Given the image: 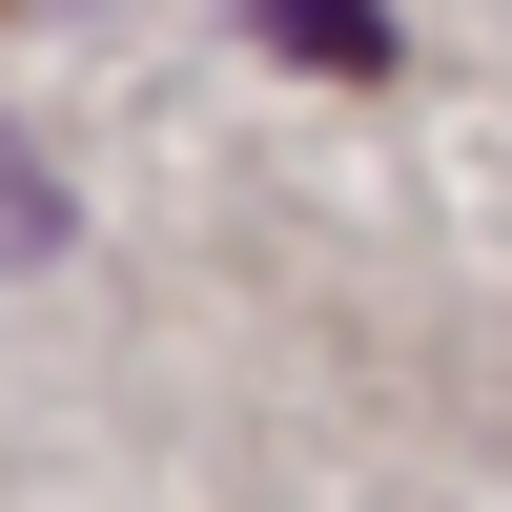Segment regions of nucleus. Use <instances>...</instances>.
<instances>
[{"mask_svg":"<svg viewBox=\"0 0 512 512\" xmlns=\"http://www.w3.org/2000/svg\"><path fill=\"white\" fill-rule=\"evenodd\" d=\"M267 41H287V62H390V21H369V0H267Z\"/></svg>","mask_w":512,"mask_h":512,"instance_id":"1","label":"nucleus"},{"mask_svg":"<svg viewBox=\"0 0 512 512\" xmlns=\"http://www.w3.org/2000/svg\"><path fill=\"white\" fill-rule=\"evenodd\" d=\"M41 246H62V164L0 144V267H41Z\"/></svg>","mask_w":512,"mask_h":512,"instance_id":"2","label":"nucleus"}]
</instances>
